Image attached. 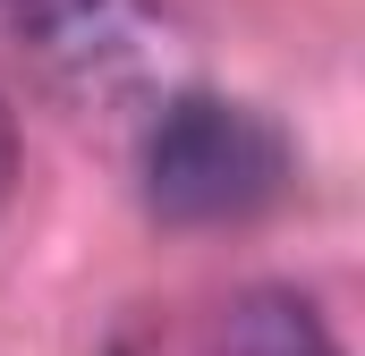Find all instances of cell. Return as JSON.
Returning a JSON list of instances; mask_svg holds the SVG:
<instances>
[{"label": "cell", "instance_id": "cell-1", "mask_svg": "<svg viewBox=\"0 0 365 356\" xmlns=\"http://www.w3.org/2000/svg\"><path fill=\"white\" fill-rule=\"evenodd\" d=\"M145 212L170 229H230L280 204L289 187V136L264 110L221 93H162L145 119Z\"/></svg>", "mask_w": 365, "mask_h": 356}, {"label": "cell", "instance_id": "cell-2", "mask_svg": "<svg viewBox=\"0 0 365 356\" xmlns=\"http://www.w3.org/2000/svg\"><path fill=\"white\" fill-rule=\"evenodd\" d=\"M26 60L68 110H136L162 102L170 68V17L153 0H26L17 9Z\"/></svg>", "mask_w": 365, "mask_h": 356}, {"label": "cell", "instance_id": "cell-3", "mask_svg": "<svg viewBox=\"0 0 365 356\" xmlns=\"http://www.w3.org/2000/svg\"><path fill=\"white\" fill-rule=\"evenodd\" d=\"M212 356H340V340L297 288H247V297H230Z\"/></svg>", "mask_w": 365, "mask_h": 356}, {"label": "cell", "instance_id": "cell-4", "mask_svg": "<svg viewBox=\"0 0 365 356\" xmlns=\"http://www.w3.org/2000/svg\"><path fill=\"white\" fill-rule=\"evenodd\" d=\"M9 187H17V119L0 102V212H9Z\"/></svg>", "mask_w": 365, "mask_h": 356}, {"label": "cell", "instance_id": "cell-5", "mask_svg": "<svg viewBox=\"0 0 365 356\" xmlns=\"http://www.w3.org/2000/svg\"><path fill=\"white\" fill-rule=\"evenodd\" d=\"M102 356H153V348H145V340L128 331V340H110V348H102Z\"/></svg>", "mask_w": 365, "mask_h": 356}, {"label": "cell", "instance_id": "cell-6", "mask_svg": "<svg viewBox=\"0 0 365 356\" xmlns=\"http://www.w3.org/2000/svg\"><path fill=\"white\" fill-rule=\"evenodd\" d=\"M9 9H26V0H9Z\"/></svg>", "mask_w": 365, "mask_h": 356}]
</instances>
